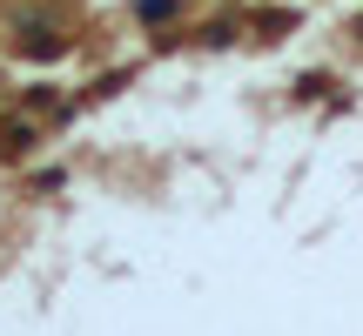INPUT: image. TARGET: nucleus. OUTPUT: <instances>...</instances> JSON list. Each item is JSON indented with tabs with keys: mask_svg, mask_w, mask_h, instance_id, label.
<instances>
[{
	"mask_svg": "<svg viewBox=\"0 0 363 336\" xmlns=\"http://www.w3.org/2000/svg\"><path fill=\"white\" fill-rule=\"evenodd\" d=\"M135 13H142L148 27H162V21H175V13H182V0H142Z\"/></svg>",
	"mask_w": 363,
	"mask_h": 336,
	"instance_id": "1",
	"label": "nucleus"
}]
</instances>
